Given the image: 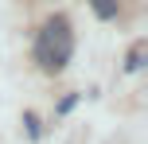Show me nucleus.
I'll use <instances>...</instances> for the list:
<instances>
[{"mask_svg": "<svg viewBox=\"0 0 148 144\" xmlns=\"http://www.w3.org/2000/svg\"><path fill=\"white\" fill-rule=\"evenodd\" d=\"M70 51H74V39H70V23L62 20V16H55V20L43 23V31H39V43H35V59L43 70H62L70 62Z\"/></svg>", "mask_w": 148, "mask_h": 144, "instance_id": "f257e3e1", "label": "nucleus"}, {"mask_svg": "<svg viewBox=\"0 0 148 144\" xmlns=\"http://www.w3.org/2000/svg\"><path fill=\"white\" fill-rule=\"evenodd\" d=\"M140 59H144V47H133V55H129V70H140Z\"/></svg>", "mask_w": 148, "mask_h": 144, "instance_id": "7ed1b4c3", "label": "nucleus"}, {"mask_svg": "<svg viewBox=\"0 0 148 144\" xmlns=\"http://www.w3.org/2000/svg\"><path fill=\"white\" fill-rule=\"evenodd\" d=\"M23 125H27V136H39V121H35V113L23 117Z\"/></svg>", "mask_w": 148, "mask_h": 144, "instance_id": "20e7f679", "label": "nucleus"}, {"mask_svg": "<svg viewBox=\"0 0 148 144\" xmlns=\"http://www.w3.org/2000/svg\"><path fill=\"white\" fill-rule=\"evenodd\" d=\"M94 12L101 16V20H109V16L117 12V0H94Z\"/></svg>", "mask_w": 148, "mask_h": 144, "instance_id": "f03ea898", "label": "nucleus"}]
</instances>
